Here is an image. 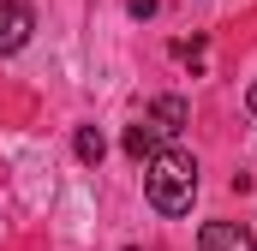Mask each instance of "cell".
<instances>
[{
	"label": "cell",
	"mask_w": 257,
	"mask_h": 251,
	"mask_svg": "<svg viewBox=\"0 0 257 251\" xmlns=\"http://www.w3.org/2000/svg\"><path fill=\"white\" fill-rule=\"evenodd\" d=\"M144 197L156 215H186L197 197V162L186 150H162L156 162H144Z\"/></svg>",
	"instance_id": "1"
},
{
	"label": "cell",
	"mask_w": 257,
	"mask_h": 251,
	"mask_svg": "<svg viewBox=\"0 0 257 251\" xmlns=\"http://www.w3.org/2000/svg\"><path fill=\"white\" fill-rule=\"evenodd\" d=\"M162 150H174V138L150 120V114H144L138 126H126V156H132V162H156Z\"/></svg>",
	"instance_id": "3"
},
{
	"label": "cell",
	"mask_w": 257,
	"mask_h": 251,
	"mask_svg": "<svg viewBox=\"0 0 257 251\" xmlns=\"http://www.w3.org/2000/svg\"><path fill=\"white\" fill-rule=\"evenodd\" d=\"M30 30H36V12H30L24 0H0V60L18 54V48L30 42Z\"/></svg>",
	"instance_id": "2"
},
{
	"label": "cell",
	"mask_w": 257,
	"mask_h": 251,
	"mask_svg": "<svg viewBox=\"0 0 257 251\" xmlns=\"http://www.w3.org/2000/svg\"><path fill=\"white\" fill-rule=\"evenodd\" d=\"M197 251H257V239L239 221H203L197 227Z\"/></svg>",
	"instance_id": "4"
},
{
	"label": "cell",
	"mask_w": 257,
	"mask_h": 251,
	"mask_svg": "<svg viewBox=\"0 0 257 251\" xmlns=\"http://www.w3.org/2000/svg\"><path fill=\"white\" fill-rule=\"evenodd\" d=\"M156 12V0H132V18H150Z\"/></svg>",
	"instance_id": "7"
},
{
	"label": "cell",
	"mask_w": 257,
	"mask_h": 251,
	"mask_svg": "<svg viewBox=\"0 0 257 251\" xmlns=\"http://www.w3.org/2000/svg\"><path fill=\"white\" fill-rule=\"evenodd\" d=\"M126 251H144V245H126Z\"/></svg>",
	"instance_id": "9"
},
{
	"label": "cell",
	"mask_w": 257,
	"mask_h": 251,
	"mask_svg": "<svg viewBox=\"0 0 257 251\" xmlns=\"http://www.w3.org/2000/svg\"><path fill=\"white\" fill-rule=\"evenodd\" d=\"M72 150H78V162H84V168H96V162L108 156V138H102L96 126H78V138H72Z\"/></svg>",
	"instance_id": "6"
},
{
	"label": "cell",
	"mask_w": 257,
	"mask_h": 251,
	"mask_svg": "<svg viewBox=\"0 0 257 251\" xmlns=\"http://www.w3.org/2000/svg\"><path fill=\"white\" fill-rule=\"evenodd\" d=\"M150 120L162 126V132H168V138H180V126L192 120V108H186V102H180V96H162V102H156V108H150Z\"/></svg>",
	"instance_id": "5"
},
{
	"label": "cell",
	"mask_w": 257,
	"mask_h": 251,
	"mask_svg": "<svg viewBox=\"0 0 257 251\" xmlns=\"http://www.w3.org/2000/svg\"><path fill=\"white\" fill-rule=\"evenodd\" d=\"M245 114H251V120H257V84H251V90H245Z\"/></svg>",
	"instance_id": "8"
}]
</instances>
